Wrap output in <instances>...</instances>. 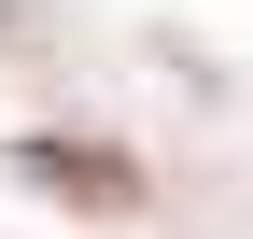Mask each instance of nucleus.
Returning <instances> with one entry per match:
<instances>
[{
    "mask_svg": "<svg viewBox=\"0 0 253 239\" xmlns=\"http://www.w3.org/2000/svg\"><path fill=\"white\" fill-rule=\"evenodd\" d=\"M28 183H71V197H126V155H84V141H14Z\"/></svg>",
    "mask_w": 253,
    "mask_h": 239,
    "instance_id": "1",
    "label": "nucleus"
}]
</instances>
